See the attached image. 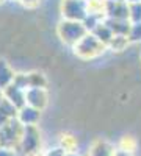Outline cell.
<instances>
[{"label": "cell", "mask_w": 141, "mask_h": 156, "mask_svg": "<svg viewBox=\"0 0 141 156\" xmlns=\"http://www.w3.org/2000/svg\"><path fill=\"white\" fill-rule=\"evenodd\" d=\"M116 151H114L107 142H96L91 148V156H114Z\"/></svg>", "instance_id": "5"}, {"label": "cell", "mask_w": 141, "mask_h": 156, "mask_svg": "<svg viewBox=\"0 0 141 156\" xmlns=\"http://www.w3.org/2000/svg\"><path fill=\"white\" fill-rule=\"evenodd\" d=\"M58 34L65 42L75 45L80 39L86 34V27L77 20H66V22H61L60 27H58Z\"/></svg>", "instance_id": "2"}, {"label": "cell", "mask_w": 141, "mask_h": 156, "mask_svg": "<svg viewBox=\"0 0 141 156\" xmlns=\"http://www.w3.org/2000/svg\"><path fill=\"white\" fill-rule=\"evenodd\" d=\"M135 147H136V140H135L132 136H124V137L121 139V150L132 153V151L135 150Z\"/></svg>", "instance_id": "6"}, {"label": "cell", "mask_w": 141, "mask_h": 156, "mask_svg": "<svg viewBox=\"0 0 141 156\" xmlns=\"http://www.w3.org/2000/svg\"><path fill=\"white\" fill-rule=\"evenodd\" d=\"M3 2H5V0H0V5H2V3H3Z\"/></svg>", "instance_id": "11"}, {"label": "cell", "mask_w": 141, "mask_h": 156, "mask_svg": "<svg viewBox=\"0 0 141 156\" xmlns=\"http://www.w3.org/2000/svg\"><path fill=\"white\" fill-rule=\"evenodd\" d=\"M38 119H39V109H36L33 106H27V108H22L20 114H19V122L24 126H28V125H36Z\"/></svg>", "instance_id": "4"}, {"label": "cell", "mask_w": 141, "mask_h": 156, "mask_svg": "<svg viewBox=\"0 0 141 156\" xmlns=\"http://www.w3.org/2000/svg\"><path fill=\"white\" fill-rule=\"evenodd\" d=\"M0 156H16L14 150L8 148V147H0Z\"/></svg>", "instance_id": "9"}, {"label": "cell", "mask_w": 141, "mask_h": 156, "mask_svg": "<svg viewBox=\"0 0 141 156\" xmlns=\"http://www.w3.org/2000/svg\"><path fill=\"white\" fill-rule=\"evenodd\" d=\"M46 156H66V150L65 148H54L52 151H49Z\"/></svg>", "instance_id": "8"}, {"label": "cell", "mask_w": 141, "mask_h": 156, "mask_svg": "<svg viewBox=\"0 0 141 156\" xmlns=\"http://www.w3.org/2000/svg\"><path fill=\"white\" fill-rule=\"evenodd\" d=\"M19 3L27 9H35L41 5V0H19Z\"/></svg>", "instance_id": "7"}, {"label": "cell", "mask_w": 141, "mask_h": 156, "mask_svg": "<svg viewBox=\"0 0 141 156\" xmlns=\"http://www.w3.org/2000/svg\"><path fill=\"white\" fill-rule=\"evenodd\" d=\"M66 156H77L75 153H72V151H69V153H66Z\"/></svg>", "instance_id": "10"}, {"label": "cell", "mask_w": 141, "mask_h": 156, "mask_svg": "<svg viewBox=\"0 0 141 156\" xmlns=\"http://www.w3.org/2000/svg\"><path fill=\"white\" fill-rule=\"evenodd\" d=\"M25 101L36 109H43L47 105V90L44 87H27Z\"/></svg>", "instance_id": "3"}, {"label": "cell", "mask_w": 141, "mask_h": 156, "mask_svg": "<svg viewBox=\"0 0 141 156\" xmlns=\"http://www.w3.org/2000/svg\"><path fill=\"white\" fill-rule=\"evenodd\" d=\"M105 42H102L96 34H85L74 45V53L82 59H93L105 51Z\"/></svg>", "instance_id": "1"}]
</instances>
